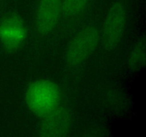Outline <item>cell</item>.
I'll list each match as a JSON object with an SVG mask.
<instances>
[{
	"instance_id": "obj_1",
	"label": "cell",
	"mask_w": 146,
	"mask_h": 137,
	"mask_svg": "<svg viewBox=\"0 0 146 137\" xmlns=\"http://www.w3.org/2000/svg\"><path fill=\"white\" fill-rule=\"evenodd\" d=\"M61 90L55 82L40 78L27 86L24 101L32 114L41 117L57 108L61 103Z\"/></svg>"
},
{
	"instance_id": "obj_2",
	"label": "cell",
	"mask_w": 146,
	"mask_h": 137,
	"mask_svg": "<svg viewBox=\"0 0 146 137\" xmlns=\"http://www.w3.org/2000/svg\"><path fill=\"white\" fill-rule=\"evenodd\" d=\"M100 41V34L94 24L78 30L70 39L64 51V59L70 68H78L91 57Z\"/></svg>"
},
{
	"instance_id": "obj_3",
	"label": "cell",
	"mask_w": 146,
	"mask_h": 137,
	"mask_svg": "<svg viewBox=\"0 0 146 137\" xmlns=\"http://www.w3.org/2000/svg\"><path fill=\"white\" fill-rule=\"evenodd\" d=\"M127 11L121 1L113 3L107 11L100 34L101 46L106 51H113L119 45L125 34Z\"/></svg>"
},
{
	"instance_id": "obj_4",
	"label": "cell",
	"mask_w": 146,
	"mask_h": 137,
	"mask_svg": "<svg viewBox=\"0 0 146 137\" xmlns=\"http://www.w3.org/2000/svg\"><path fill=\"white\" fill-rule=\"evenodd\" d=\"M39 118L37 132L41 136H65L72 128V114L66 106L60 104L55 109Z\"/></svg>"
},
{
	"instance_id": "obj_5",
	"label": "cell",
	"mask_w": 146,
	"mask_h": 137,
	"mask_svg": "<svg viewBox=\"0 0 146 137\" xmlns=\"http://www.w3.org/2000/svg\"><path fill=\"white\" fill-rule=\"evenodd\" d=\"M27 29L19 14H11L0 20V44L5 50L19 49L27 38Z\"/></svg>"
},
{
	"instance_id": "obj_6",
	"label": "cell",
	"mask_w": 146,
	"mask_h": 137,
	"mask_svg": "<svg viewBox=\"0 0 146 137\" xmlns=\"http://www.w3.org/2000/svg\"><path fill=\"white\" fill-rule=\"evenodd\" d=\"M61 20V0H36L34 23L42 37L52 34Z\"/></svg>"
},
{
	"instance_id": "obj_7",
	"label": "cell",
	"mask_w": 146,
	"mask_h": 137,
	"mask_svg": "<svg viewBox=\"0 0 146 137\" xmlns=\"http://www.w3.org/2000/svg\"><path fill=\"white\" fill-rule=\"evenodd\" d=\"M91 0H61V19L76 21L86 12Z\"/></svg>"
},
{
	"instance_id": "obj_8",
	"label": "cell",
	"mask_w": 146,
	"mask_h": 137,
	"mask_svg": "<svg viewBox=\"0 0 146 137\" xmlns=\"http://www.w3.org/2000/svg\"><path fill=\"white\" fill-rule=\"evenodd\" d=\"M145 39L143 37L131 49L128 58V65L133 69H141L145 64Z\"/></svg>"
},
{
	"instance_id": "obj_9",
	"label": "cell",
	"mask_w": 146,
	"mask_h": 137,
	"mask_svg": "<svg viewBox=\"0 0 146 137\" xmlns=\"http://www.w3.org/2000/svg\"><path fill=\"white\" fill-rule=\"evenodd\" d=\"M4 1H5V0H0V5H1Z\"/></svg>"
}]
</instances>
